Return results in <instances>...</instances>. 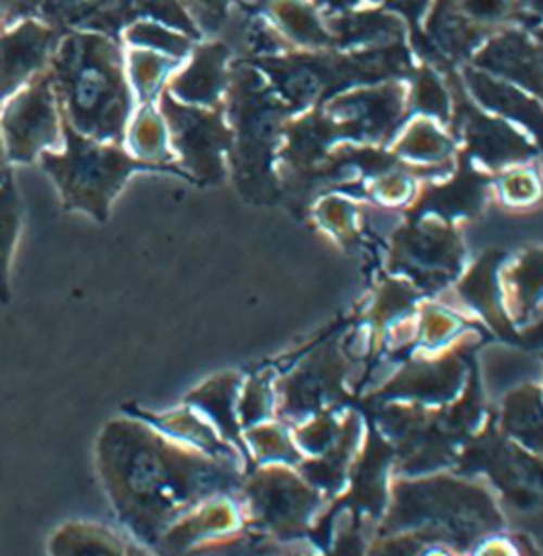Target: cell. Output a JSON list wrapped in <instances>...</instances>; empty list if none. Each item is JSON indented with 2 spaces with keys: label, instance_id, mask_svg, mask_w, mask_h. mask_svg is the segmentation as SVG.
<instances>
[{
  "label": "cell",
  "instance_id": "1",
  "mask_svg": "<svg viewBox=\"0 0 543 556\" xmlns=\"http://www.w3.org/2000/svg\"><path fill=\"white\" fill-rule=\"evenodd\" d=\"M123 43L73 27L54 47L47 74L63 123L100 142L121 144L135 108Z\"/></svg>",
  "mask_w": 543,
  "mask_h": 556
},
{
  "label": "cell",
  "instance_id": "2",
  "mask_svg": "<svg viewBox=\"0 0 543 556\" xmlns=\"http://www.w3.org/2000/svg\"><path fill=\"white\" fill-rule=\"evenodd\" d=\"M39 167L51 179L64 212H81L105 222L109 207L135 170L172 167L144 162L121 150V144L100 142L63 123V146L39 155Z\"/></svg>",
  "mask_w": 543,
  "mask_h": 556
},
{
  "label": "cell",
  "instance_id": "3",
  "mask_svg": "<svg viewBox=\"0 0 543 556\" xmlns=\"http://www.w3.org/2000/svg\"><path fill=\"white\" fill-rule=\"evenodd\" d=\"M0 136L9 165H31L63 146V117L47 71L0 105Z\"/></svg>",
  "mask_w": 543,
  "mask_h": 556
},
{
  "label": "cell",
  "instance_id": "4",
  "mask_svg": "<svg viewBox=\"0 0 543 556\" xmlns=\"http://www.w3.org/2000/svg\"><path fill=\"white\" fill-rule=\"evenodd\" d=\"M160 109L163 121L172 130L173 144L181 152L187 167L194 175L199 173L200 177L216 180L222 175V152L229 148V132L222 121V108L187 105L163 88Z\"/></svg>",
  "mask_w": 543,
  "mask_h": 556
},
{
  "label": "cell",
  "instance_id": "5",
  "mask_svg": "<svg viewBox=\"0 0 543 556\" xmlns=\"http://www.w3.org/2000/svg\"><path fill=\"white\" fill-rule=\"evenodd\" d=\"M63 34L37 16L0 31V105L37 74L46 73Z\"/></svg>",
  "mask_w": 543,
  "mask_h": 556
},
{
  "label": "cell",
  "instance_id": "6",
  "mask_svg": "<svg viewBox=\"0 0 543 556\" xmlns=\"http://www.w3.org/2000/svg\"><path fill=\"white\" fill-rule=\"evenodd\" d=\"M229 49L219 41L200 43L190 49V61L181 73L169 76L165 90L173 98L197 108H217L229 81Z\"/></svg>",
  "mask_w": 543,
  "mask_h": 556
},
{
  "label": "cell",
  "instance_id": "7",
  "mask_svg": "<svg viewBox=\"0 0 543 556\" xmlns=\"http://www.w3.org/2000/svg\"><path fill=\"white\" fill-rule=\"evenodd\" d=\"M24 210L12 169L0 177V303L10 301V262L18 244Z\"/></svg>",
  "mask_w": 543,
  "mask_h": 556
},
{
  "label": "cell",
  "instance_id": "8",
  "mask_svg": "<svg viewBox=\"0 0 543 556\" xmlns=\"http://www.w3.org/2000/svg\"><path fill=\"white\" fill-rule=\"evenodd\" d=\"M121 41H123V46L128 43L136 49H150V51H157V53L167 54V56L179 59V61L187 59L190 49L197 43L189 36L162 26L152 20L132 22L130 26L125 27Z\"/></svg>",
  "mask_w": 543,
  "mask_h": 556
},
{
  "label": "cell",
  "instance_id": "9",
  "mask_svg": "<svg viewBox=\"0 0 543 556\" xmlns=\"http://www.w3.org/2000/svg\"><path fill=\"white\" fill-rule=\"evenodd\" d=\"M181 63L167 54L150 51V49H136L130 53V81L135 86L138 98L142 103H152L157 91H162L172 76L173 68Z\"/></svg>",
  "mask_w": 543,
  "mask_h": 556
},
{
  "label": "cell",
  "instance_id": "10",
  "mask_svg": "<svg viewBox=\"0 0 543 556\" xmlns=\"http://www.w3.org/2000/svg\"><path fill=\"white\" fill-rule=\"evenodd\" d=\"M96 0H41L37 18L43 20L61 31L80 27Z\"/></svg>",
  "mask_w": 543,
  "mask_h": 556
},
{
  "label": "cell",
  "instance_id": "11",
  "mask_svg": "<svg viewBox=\"0 0 543 556\" xmlns=\"http://www.w3.org/2000/svg\"><path fill=\"white\" fill-rule=\"evenodd\" d=\"M231 0H182L200 31H217L226 22Z\"/></svg>",
  "mask_w": 543,
  "mask_h": 556
},
{
  "label": "cell",
  "instance_id": "12",
  "mask_svg": "<svg viewBox=\"0 0 543 556\" xmlns=\"http://www.w3.org/2000/svg\"><path fill=\"white\" fill-rule=\"evenodd\" d=\"M29 16H36V12L24 0H0V31Z\"/></svg>",
  "mask_w": 543,
  "mask_h": 556
},
{
  "label": "cell",
  "instance_id": "13",
  "mask_svg": "<svg viewBox=\"0 0 543 556\" xmlns=\"http://www.w3.org/2000/svg\"><path fill=\"white\" fill-rule=\"evenodd\" d=\"M12 165L7 162V152H4V144H2V136H0V170L9 169Z\"/></svg>",
  "mask_w": 543,
  "mask_h": 556
}]
</instances>
